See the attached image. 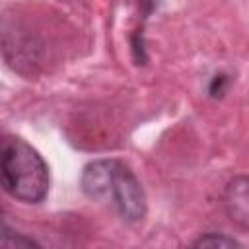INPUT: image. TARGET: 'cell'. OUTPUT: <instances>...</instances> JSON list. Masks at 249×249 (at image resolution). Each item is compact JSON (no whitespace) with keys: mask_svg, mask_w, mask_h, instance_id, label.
I'll return each mask as SVG.
<instances>
[{"mask_svg":"<svg viewBox=\"0 0 249 249\" xmlns=\"http://www.w3.org/2000/svg\"><path fill=\"white\" fill-rule=\"evenodd\" d=\"M0 247H39V243L31 237H25L23 233L6 228L0 231Z\"/></svg>","mask_w":249,"mask_h":249,"instance_id":"5b68a950","label":"cell"},{"mask_svg":"<svg viewBox=\"0 0 249 249\" xmlns=\"http://www.w3.org/2000/svg\"><path fill=\"white\" fill-rule=\"evenodd\" d=\"M6 228H8V226L4 224V218H2V214H0V231H2V230H6Z\"/></svg>","mask_w":249,"mask_h":249,"instance_id":"8992f818","label":"cell"},{"mask_svg":"<svg viewBox=\"0 0 249 249\" xmlns=\"http://www.w3.org/2000/svg\"><path fill=\"white\" fill-rule=\"evenodd\" d=\"M193 245L195 247H239V243L233 237H230L226 233H216V231L200 235Z\"/></svg>","mask_w":249,"mask_h":249,"instance_id":"277c9868","label":"cell"},{"mask_svg":"<svg viewBox=\"0 0 249 249\" xmlns=\"http://www.w3.org/2000/svg\"><path fill=\"white\" fill-rule=\"evenodd\" d=\"M80 185L88 198L109 202L128 224L140 222L146 216L144 189L132 169L119 160H95L88 163Z\"/></svg>","mask_w":249,"mask_h":249,"instance_id":"6da1fadb","label":"cell"},{"mask_svg":"<svg viewBox=\"0 0 249 249\" xmlns=\"http://www.w3.org/2000/svg\"><path fill=\"white\" fill-rule=\"evenodd\" d=\"M228 216L243 230L249 226V195H247V179L245 177H235L228 189H226V198H224Z\"/></svg>","mask_w":249,"mask_h":249,"instance_id":"3957f363","label":"cell"},{"mask_svg":"<svg viewBox=\"0 0 249 249\" xmlns=\"http://www.w3.org/2000/svg\"><path fill=\"white\" fill-rule=\"evenodd\" d=\"M0 185L25 204H39L49 193V167L43 156L18 136L0 138Z\"/></svg>","mask_w":249,"mask_h":249,"instance_id":"7a4b0ae2","label":"cell"}]
</instances>
